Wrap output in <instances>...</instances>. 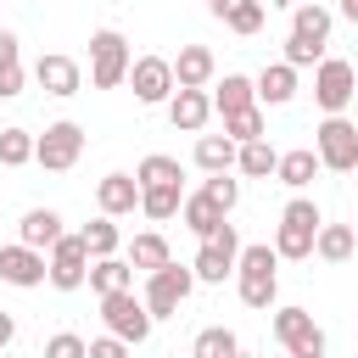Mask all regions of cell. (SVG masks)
Wrapping results in <instances>:
<instances>
[{
    "label": "cell",
    "instance_id": "d6a6232c",
    "mask_svg": "<svg viewBox=\"0 0 358 358\" xmlns=\"http://www.w3.org/2000/svg\"><path fill=\"white\" fill-rule=\"evenodd\" d=\"M224 134H229L235 145H246V140H263V134H268V129H263V106L229 112V117H224Z\"/></svg>",
    "mask_w": 358,
    "mask_h": 358
},
{
    "label": "cell",
    "instance_id": "603a6c76",
    "mask_svg": "<svg viewBox=\"0 0 358 358\" xmlns=\"http://www.w3.org/2000/svg\"><path fill=\"white\" fill-rule=\"evenodd\" d=\"M235 157H241V145H235L229 134H201V140H196V168H201V173H229Z\"/></svg>",
    "mask_w": 358,
    "mask_h": 358
},
{
    "label": "cell",
    "instance_id": "9c48e42d",
    "mask_svg": "<svg viewBox=\"0 0 358 358\" xmlns=\"http://www.w3.org/2000/svg\"><path fill=\"white\" fill-rule=\"evenodd\" d=\"M274 341L291 358H324V330L313 324L308 308H274Z\"/></svg>",
    "mask_w": 358,
    "mask_h": 358
},
{
    "label": "cell",
    "instance_id": "484cf974",
    "mask_svg": "<svg viewBox=\"0 0 358 358\" xmlns=\"http://www.w3.org/2000/svg\"><path fill=\"white\" fill-rule=\"evenodd\" d=\"M313 252H319L324 263H347V257L358 252V235H352V224H319V241H313Z\"/></svg>",
    "mask_w": 358,
    "mask_h": 358
},
{
    "label": "cell",
    "instance_id": "ab89813d",
    "mask_svg": "<svg viewBox=\"0 0 358 358\" xmlns=\"http://www.w3.org/2000/svg\"><path fill=\"white\" fill-rule=\"evenodd\" d=\"M90 358H129V341L106 330V336H95V341H90Z\"/></svg>",
    "mask_w": 358,
    "mask_h": 358
},
{
    "label": "cell",
    "instance_id": "8992f818",
    "mask_svg": "<svg viewBox=\"0 0 358 358\" xmlns=\"http://www.w3.org/2000/svg\"><path fill=\"white\" fill-rule=\"evenodd\" d=\"M190 285H196V268H185V263L151 268V274H145V308H151V319H173L179 302L190 296Z\"/></svg>",
    "mask_w": 358,
    "mask_h": 358
},
{
    "label": "cell",
    "instance_id": "7402d4cb",
    "mask_svg": "<svg viewBox=\"0 0 358 358\" xmlns=\"http://www.w3.org/2000/svg\"><path fill=\"white\" fill-rule=\"evenodd\" d=\"M319 168H324V162H319V151H313V145H296V151H280L274 179H280V185H291V190H308Z\"/></svg>",
    "mask_w": 358,
    "mask_h": 358
},
{
    "label": "cell",
    "instance_id": "f546056e",
    "mask_svg": "<svg viewBox=\"0 0 358 358\" xmlns=\"http://www.w3.org/2000/svg\"><path fill=\"white\" fill-rule=\"evenodd\" d=\"M78 235H84V246H90V257H112V252L123 246V235H117V218H106V213H101L95 224H84Z\"/></svg>",
    "mask_w": 358,
    "mask_h": 358
},
{
    "label": "cell",
    "instance_id": "74e56055",
    "mask_svg": "<svg viewBox=\"0 0 358 358\" xmlns=\"http://www.w3.org/2000/svg\"><path fill=\"white\" fill-rule=\"evenodd\" d=\"M45 358H90V341L73 336V330H56V336L45 341Z\"/></svg>",
    "mask_w": 358,
    "mask_h": 358
},
{
    "label": "cell",
    "instance_id": "ee69618b",
    "mask_svg": "<svg viewBox=\"0 0 358 358\" xmlns=\"http://www.w3.org/2000/svg\"><path fill=\"white\" fill-rule=\"evenodd\" d=\"M341 17H347V22H358V0H341Z\"/></svg>",
    "mask_w": 358,
    "mask_h": 358
},
{
    "label": "cell",
    "instance_id": "6da1fadb",
    "mask_svg": "<svg viewBox=\"0 0 358 358\" xmlns=\"http://www.w3.org/2000/svg\"><path fill=\"white\" fill-rule=\"evenodd\" d=\"M280 252L274 246H241V257H235V291H241V302L246 308H274V296H280Z\"/></svg>",
    "mask_w": 358,
    "mask_h": 358
},
{
    "label": "cell",
    "instance_id": "5bb4252c",
    "mask_svg": "<svg viewBox=\"0 0 358 358\" xmlns=\"http://www.w3.org/2000/svg\"><path fill=\"white\" fill-rule=\"evenodd\" d=\"M34 84H39L45 95L67 101V95H78V90H84V67H78L73 56H56V50H50V56H39V62H34Z\"/></svg>",
    "mask_w": 358,
    "mask_h": 358
},
{
    "label": "cell",
    "instance_id": "8d00e7d4",
    "mask_svg": "<svg viewBox=\"0 0 358 358\" xmlns=\"http://www.w3.org/2000/svg\"><path fill=\"white\" fill-rule=\"evenodd\" d=\"M285 62H291V67H319V62H324V45H313V39H302V34H285Z\"/></svg>",
    "mask_w": 358,
    "mask_h": 358
},
{
    "label": "cell",
    "instance_id": "f6af8a7d",
    "mask_svg": "<svg viewBox=\"0 0 358 358\" xmlns=\"http://www.w3.org/2000/svg\"><path fill=\"white\" fill-rule=\"evenodd\" d=\"M229 358H252V352H241V347H235V352H229Z\"/></svg>",
    "mask_w": 358,
    "mask_h": 358
},
{
    "label": "cell",
    "instance_id": "83f0119b",
    "mask_svg": "<svg viewBox=\"0 0 358 358\" xmlns=\"http://www.w3.org/2000/svg\"><path fill=\"white\" fill-rule=\"evenodd\" d=\"M235 168H241L246 179H268V173L280 168V151L268 145V134H263V140H246V145H241V157H235Z\"/></svg>",
    "mask_w": 358,
    "mask_h": 358
},
{
    "label": "cell",
    "instance_id": "4fadbf2b",
    "mask_svg": "<svg viewBox=\"0 0 358 358\" xmlns=\"http://www.w3.org/2000/svg\"><path fill=\"white\" fill-rule=\"evenodd\" d=\"M0 280L6 285H17V291H34V285H45L50 280V257L45 252H34V246H0Z\"/></svg>",
    "mask_w": 358,
    "mask_h": 358
},
{
    "label": "cell",
    "instance_id": "1f68e13d",
    "mask_svg": "<svg viewBox=\"0 0 358 358\" xmlns=\"http://www.w3.org/2000/svg\"><path fill=\"white\" fill-rule=\"evenodd\" d=\"M34 140H39V134H28V129H0V168L34 162Z\"/></svg>",
    "mask_w": 358,
    "mask_h": 358
},
{
    "label": "cell",
    "instance_id": "f35d334b",
    "mask_svg": "<svg viewBox=\"0 0 358 358\" xmlns=\"http://www.w3.org/2000/svg\"><path fill=\"white\" fill-rule=\"evenodd\" d=\"M22 84H28V73H22V62H6V67H0V101H11V95H22Z\"/></svg>",
    "mask_w": 358,
    "mask_h": 358
},
{
    "label": "cell",
    "instance_id": "e0dca14e",
    "mask_svg": "<svg viewBox=\"0 0 358 358\" xmlns=\"http://www.w3.org/2000/svg\"><path fill=\"white\" fill-rule=\"evenodd\" d=\"M207 117H213V95H207V90H173V101H168V123H173V129L201 134Z\"/></svg>",
    "mask_w": 358,
    "mask_h": 358
},
{
    "label": "cell",
    "instance_id": "5b68a950",
    "mask_svg": "<svg viewBox=\"0 0 358 358\" xmlns=\"http://www.w3.org/2000/svg\"><path fill=\"white\" fill-rule=\"evenodd\" d=\"M78 157H84V129H78L73 117H62V123H45V134L34 140V162H39L45 173H67Z\"/></svg>",
    "mask_w": 358,
    "mask_h": 358
},
{
    "label": "cell",
    "instance_id": "9a60e30c",
    "mask_svg": "<svg viewBox=\"0 0 358 358\" xmlns=\"http://www.w3.org/2000/svg\"><path fill=\"white\" fill-rule=\"evenodd\" d=\"M95 207H101L106 218H129V213L140 207V179H134V173H106V179L95 185Z\"/></svg>",
    "mask_w": 358,
    "mask_h": 358
},
{
    "label": "cell",
    "instance_id": "d590c367",
    "mask_svg": "<svg viewBox=\"0 0 358 358\" xmlns=\"http://www.w3.org/2000/svg\"><path fill=\"white\" fill-rule=\"evenodd\" d=\"M201 196H207L213 207H224V213H229V207L241 201V179H229V173H207V185H201Z\"/></svg>",
    "mask_w": 358,
    "mask_h": 358
},
{
    "label": "cell",
    "instance_id": "60d3db41",
    "mask_svg": "<svg viewBox=\"0 0 358 358\" xmlns=\"http://www.w3.org/2000/svg\"><path fill=\"white\" fill-rule=\"evenodd\" d=\"M6 62H17V34H11V28H0V67H6Z\"/></svg>",
    "mask_w": 358,
    "mask_h": 358
},
{
    "label": "cell",
    "instance_id": "ac0fdd59",
    "mask_svg": "<svg viewBox=\"0 0 358 358\" xmlns=\"http://www.w3.org/2000/svg\"><path fill=\"white\" fill-rule=\"evenodd\" d=\"M62 235H67V229H62V213H56V207H28L22 224H17V241L34 246V252H50Z\"/></svg>",
    "mask_w": 358,
    "mask_h": 358
},
{
    "label": "cell",
    "instance_id": "44dd1931",
    "mask_svg": "<svg viewBox=\"0 0 358 358\" xmlns=\"http://www.w3.org/2000/svg\"><path fill=\"white\" fill-rule=\"evenodd\" d=\"M246 106H257V78H246V73H224V84L213 90V112L229 117V112H246Z\"/></svg>",
    "mask_w": 358,
    "mask_h": 358
},
{
    "label": "cell",
    "instance_id": "30bf717a",
    "mask_svg": "<svg viewBox=\"0 0 358 358\" xmlns=\"http://www.w3.org/2000/svg\"><path fill=\"white\" fill-rule=\"evenodd\" d=\"M235 257H241V235H235V224L224 218L218 224V235L213 241H201V252H196V280H207V285H224L229 274H235Z\"/></svg>",
    "mask_w": 358,
    "mask_h": 358
},
{
    "label": "cell",
    "instance_id": "7a4b0ae2",
    "mask_svg": "<svg viewBox=\"0 0 358 358\" xmlns=\"http://www.w3.org/2000/svg\"><path fill=\"white\" fill-rule=\"evenodd\" d=\"M319 224H324V218H319V201L291 196V201H285V213H280V229H274V252H280V257H291V263L313 257Z\"/></svg>",
    "mask_w": 358,
    "mask_h": 358
},
{
    "label": "cell",
    "instance_id": "4dcf8cb0",
    "mask_svg": "<svg viewBox=\"0 0 358 358\" xmlns=\"http://www.w3.org/2000/svg\"><path fill=\"white\" fill-rule=\"evenodd\" d=\"M134 179H140V185H179V179H185V168H179L173 157H162V151H151V157H140V168H134Z\"/></svg>",
    "mask_w": 358,
    "mask_h": 358
},
{
    "label": "cell",
    "instance_id": "b9f144b4",
    "mask_svg": "<svg viewBox=\"0 0 358 358\" xmlns=\"http://www.w3.org/2000/svg\"><path fill=\"white\" fill-rule=\"evenodd\" d=\"M11 341H17V319H11V313H6V308H0V352H6V347H11Z\"/></svg>",
    "mask_w": 358,
    "mask_h": 358
},
{
    "label": "cell",
    "instance_id": "8fae6325",
    "mask_svg": "<svg viewBox=\"0 0 358 358\" xmlns=\"http://www.w3.org/2000/svg\"><path fill=\"white\" fill-rule=\"evenodd\" d=\"M129 90H134V101L140 106H162V101H173V62L168 56H134V67H129Z\"/></svg>",
    "mask_w": 358,
    "mask_h": 358
},
{
    "label": "cell",
    "instance_id": "52a82bcc",
    "mask_svg": "<svg viewBox=\"0 0 358 358\" xmlns=\"http://www.w3.org/2000/svg\"><path fill=\"white\" fill-rule=\"evenodd\" d=\"M101 319H106V330L112 336H123L129 347H140L145 336H151V308H145V296H134V291H112V296H101Z\"/></svg>",
    "mask_w": 358,
    "mask_h": 358
},
{
    "label": "cell",
    "instance_id": "7dc6e473",
    "mask_svg": "<svg viewBox=\"0 0 358 358\" xmlns=\"http://www.w3.org/2000/svg\"><path fill=\"white\" fill-rule=\"evenodd\" d=\"M296 6H302V0H296Z\"/></svg>",
    "mask_w": 358,
    "mask_h": 358
},
{
    "label": "cell",
    "instance_id": "d6986e66",
    "mask_svg": "<svg viewBox=\"0 0 358 358\" xmlns=\"http://www.w3.org/2000/svg\"><path fill=\"white\" fill-rule=\"evenodd\" d=\"M90 291L95 296H112V291H134V263L129 257H95L90 263Z\"/></svg>",
    "mask_w": 358,
    "mask_h": 358
},
{
    "label": "cell",
    "instance_id": "d4e9b609",
    "mask_svg": "<svg viewBox=\"0 0 358 358\" xmlns=\"http://www.w3.org/2000/svg\"><path fill=\"white\" fill-rule=\"evenodd\" d=\"M179 207H185V190L179 185H140V213L145 218L168 224V218H179Z\"/></svg>",
    "mask_w": 358,
    "mask_h": 358
},
{
    "label": "cell",
    "instance_id": "e575fe53",
    "mask_svg": "<svg viewBox=\"0 0 358 358\" xmlns=\"http://www.w3.org/2000/svg\"><path fill=\"white\" fill-rule=\"evenodd\" d=\"M224 28H229V34H241V39H252V34L263 28V0H241V6L224 17Z\"/></svg>",
    "mask_w": 358,
    "mask_h": 358
},
{
    "label": "cell",
    "instance_id": "ffe728a7",
    "mask_svg": "<svg viewBox=\"0 0 358 358\" xmlns=\"http://www.w3.org/2000/svg\"><path fill=\"white\" fill-rule=\"evenodd\" d=\"M296 95V67L291 62H268L257 73V106H285Z\"/></svg>",
    "mask_w": 358,
    "mask_h": 358
},
{
    "label": "cell",
    "instance_id": "7bdbcfd3",
    "mask_svg": "<svg viewBox=\"0 0 358 358\" xmlns=\"http://www.w3.org/2000/svg\"><path fill=\"white\" fill-rule=\"evenodd\" d=\"M235 6H241V0H207V11H213V17H218V22H224V17H229V11H235Z\"/></svg>",
    "mask_w": 358,
    "mask_h": 358
},
{
    "label": "cell",
    "instance_id": "2e32d148",
    "mask_svg": "<svg viewBox=\"0 0 358 358\" xmlns=\"http://www.w3.org/2000/svg\"><path fill=\"white\" fill-rule=\"evenodd\" d=\"M213 73H218V62H213L207 45H179V56H173V84L179 90H207Z\"/></svg>",
    "mask_w": 358,
    "mask_h": 358
},
{
    "label": "cell",
    "instance_id": "3957f363",
    "mask_svg": "<svg viewBox=\"0 0 358 358\" xmlns=\"http://www.w3.org/2000/svg\"><path fill=\"white\" fill-rule=\"evenodd\" d=\"M129 67H134L129 39L117 28H95L90 34V84L95 90H117V84H129Z\"/></svg>",
    "mask_w": 358,
    "mask_h": 358
},
{
    "label": "cell",
    "instance_id": "f1b7e54d",
    "mask_svg": "<svg viewBox=\"0 0 358 358\" xmlns=\"http://www.w3.org/2000/svg\"><path fill=\"white\" fill-rule=\"evenodd\" d=\"M129 263H134L140 274H151V268H162V263H173V257H168V241H162L157 229H145V235L129 241Z\"/></svg>",
    "mask_w": 358,
    "mask_h": 358
},
{
    "label": "cell",
    "instance_id": "cb8c5ba5",
    "mask_svg": "<svg viewBox=\"0 0 358 358\" xmlns=\"http://www.w3.org/2000/svg\"><path fill=\"white\" fill-rule=\"evenodd\" d=\"M179 218H185V229H190V235H201V241H213V235H218V224H224L229 213H224V207H213V201H207V196L196 190V196H185V207H179Z\"/></svg>",
    "mask_w": 358,
    "mask_h": 358
},
{
    "label": "cell",
    "instance_id": "4316f807",
    "mask_svg": "<svg viewBox=\"0 0 358 358\" xmlns=\"http://www.w3.org/2000/svg\"><path fill=\"white\" fill-rule=\"evenodd\" d=\"M291 34H302V39H313V45H330V11H324L319 0H302V6L291 11Z\"/></svg>",
    "mask_w": 358,
    "mask_h": 358
},
{
    "label": "cell",
    "instance_id": "836d02e7",
    "mask_svg": "<svg viewBox=\"0 0 358 358\" xmlns=\"http://www.w3.org/2000/svg\"><path fill=\"white\" fill-rule=\"evenodd\" d=\"M235 347H241V341H235V330H224V324H207V330L196 336V347H190V352H196V358H229Z\"/></svg>",
    "mask_w": 358,
    "mask_h": 358
},
{
    "label": "cell",
    "instance_id": "bcb514c9",
    "mask_svg": "<svg viewBox=\"0 0 358 358\" xmlns=\"http://www.w3.org/2000/svg\"><path fill=\"white\" fill-rule=\"evenodd\" d=\"M190 358H196V352H190Z\"/></svg>",
    "mask_w": 358,
    "mask_h": 358
},
{
    "label": "cell",
    "instance_id": "277c9868",
    "mask_svg": "<svg viewBox=\"0 0 358 358\" xmlns=\"http://www.w3.org/2000/svg\"><path fill=\"white\" fill-rule=\"evenodd\" d=\"M313 151H319V162L330 173H358V123H347L341 112L324 117L313 129Z\"/></svg>",
    "mask_w": 358,
    "mask_h": 358
},
{
    "label": "cell",
    "instance_id": "ba28073f",
    "mask_svg": "<svg viewBox=\"0 0 358 358\" xmlns=\"http://www.w3.org/2000/svg\"><path fill=\"white\" fill-rule=\"evenodd\" d=\"M358 95V67L352 62H341V56H324L319 67H313V101L324 106V117H336V112H347V101Z\"/></svg>",
    "mask_w": 358,
    "mask_h": 358
},
{
    "label": "cell",
    "instance_id": "7c38bea8",
    "mask_svg": "<svg viewBox=\"0 0 358 358\" xmlns=\"http://www.w3.org/2000/svg\"><path fill=\"white\" fill-rule=\"evenodd\" d=\"M90 246H84V235H62L56 246H50V285L56 291H78L84 280H90Z\"/></svg>",
    "mask_w": 358,
    "mask_h": 358
}]
</instances>
